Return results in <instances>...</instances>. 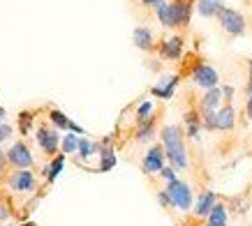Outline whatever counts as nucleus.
Returning a JSON list of instances; mask_svg holds the SVG:
<instances>
[{
  "label": "nucleus",
  "mask_w": 252,
  "mask_h": 226,
  "mask_svg": "<svg viewBox=\"0 0 252 226\" xmlns=\"http://www.w3.org/2000/svg\"><path fill=\"white\" fill-rule=\"evenodd\" d=\"M162 136V148L164 155L169 157L174 169H185L188 166V155H185V145H183V132L176 125H167L160 132Z\"/></svg>",
  "instance_id": "1"
},
{
  "label": "nucleus",
  "mask_w": 252,
  "mask_h": 226,
  "mask_svg": "<svg viewBox=\"0 0 252 226\" xmlns=\"http://www.w3.org/2000/svg\"><path fill=\"white\" fill-rule=\"evenodd\" d=\"M167 194L169 198H171V205H176V208H181V210H190L192 208V189L188 182L183 180H171L167 185Z\"/></svg>",
  "instance_id": "2"
},
{
  "label": "nucleus",
  "mask_w": 252,
  "mask_h": 226,
  "mask_svg": "<svg viewBox=\"0 0 252 226\" xmlns=\"http://www.w3.org/2000/svg\"><path fill=\"white\" fill-rule=\"evenodd\" d=\"M218 19H220V26L224 32H229V35H243L245 32V19L238 14L236 9L222 7L218 12Z\"/></svg>",
  "instance_id": "3"
},
{
  "label": "nucleus",
  "mask_w": 252,
  "mask_h": 226,
  "mask_svg": "<svg viewBox=\"0 0 252 226\" xmlns=\"http://www.w3.org/2000/svg\"><path fill=\"white\" fill-rule=\"evenodd\" d=\"M192 81L197 83V85H201L204 90H213V88H218L220 76H218V72H215L211 65H199V67L192 72Z\"/></svg>",
  "instance_id": "4"
},
{
  "label": "nucleus",
  "mask_w": 252,
  "mask_h": 226,
  "mask_svg": "<svg viewBox=\"0 0 252 226\" xmlns=\"http://www.w3.org/2000/svg\"><path fill=\"white\" fill-rule=\"evenodd\" d=\"M164 157H167L164 148L162 145H153L144 157V171L146 173H160L162 169H164Z\"/></svg>",
  "instance_id": "5"
},
{
  "label": "nucleus",
  "mask_w": 252,
  "mask_h": 226,
  "mask_svg": "<svg viewBox=\"0 0 252 226\" xmlns=\"http://www.w3.org/2000/svg\"><path fill=\"white\" fill-rule=\"evenodd\" d=\"M7 159L16 166V169H28V166L32 164V155H31V150H28V145L26 143H14L12 145L9 152H7Z\"/></svg>",
  "instance_id": "6"
},
{
  "label": "nucleus",
  "mask_w": 252,
  "mask_h": 226,
  "mask_svg": "<svg viewBox=\"0 0 252 226\" xmlns=\"http://www.w3.org/2000/svg\"><path fill=\"white\" fill-rule=\"evenodd\" d=\"M9 187L14 189V192H31L35 187V178L28 169H16L12 178H9Z\"/></svg>",
  "instance_id": "7"
},
{
  "label": "nucleus",
  "mask_w": 252,
  "mask_h": 226,
  "mask_svg": "<svg viewBox=\"0 0 252 226\" xmlns=\"http://www.w3.org/2000/svg\"><path fill=\"white\" fill-rule=\"evenodd\" d=\"M61 141L63 139L58 136V132H54V129H49V127H39L37 129V143L44 152H56Z\"/></svg>",
  "instance_id": "8"
},
{
  "label": "nucleus",
  "mask_w": 252,
  "mask_h": 226,
  "mask_svg": "<svg viewBox=\"0 0 252 226\" xmlns=\"http://www.w3.org/2000/svg\"><path fill=\"white\" fill-rule=\"evenodd\" d=\"M155 9H158V19L162 21L164 28H176V26H181V19H178V12H176L174 2H160Z\"/></svg>",
  "instance_id": "9"
},
{
  "label": "nucleus",
  "mask_w": 252,
  "mask_h": 226,
  "mask_svg": "<svg viewBox=\"0 0 252 226\" xmlns=\"http://www.w3.org/2000/svg\"><path fill=\"white\" fill-rule=\"evenodd\" d=\"M132 39H134L137 49H141V51H151V49H153V32H151V28H146V26L134 28Z\"/></svg>",
  "instance_id": "10"
},
{
  "label": "nucleus",
  "mask_w": 252,
  "mask_h": 226,
  "mask_svg": "<svg viewBox=\"0 0 252 226\" xmlns=\"http://www.w3.org/2000/svg\"><path fill=\"white\" fill-rule=\"evenodd\" d=\"M162 58H169V60H176V58H181V53H183V39L181 37H171V39H164L162 42Z\"/></svg>",
  "instance_id": "11"
},
{
  "label": "nucleus",
  "mask_w": 252,
  "mask_h": 226,
  "mask_svg": "<svg viewBox=\"0 0 252 226\" xmlns=\"http://www.w3.org/2000/svg\"><path fill=\"white\" fill-rule=\"evenodd\" d=\"M215 205H218V203H215V194H213V192H204V194L199 196L197 205H194V215H197V217H208Z\"/></svg>",
  "instance_id": "12"
},
{
  "label": "nucleus",
  "mask_w": 252,
  "mask_h": 226,
  "mask_svg": "<svg viewBox=\"0 0 252 226\" xmlns=\"http://www.w3.org/2000/svg\"><path fill=\"white\" fill-rule=\"evenodd\" d=\"M222 95L224 92L220 90V88H213V90H206V95L201 97V111H218V106H220L222 102Z\"/></svg>",
  "instance_id": "13"
},
{
  "label": "nucleus",
  "mask_w": 252,
  "mask_h": 226,
  "mask_svg": "<svg viewBox=\"0 0 252 226\" xmlns=\"http://www.w3.org/2000/svg\"><path fill=\"white\" fill-rule=\"evenodd\" d=\"M222 9V0H197V12L201 16H218Z\"/></svg>",
  "instance_id": "14"
},
{
  "label": "nucleus",
  "mask_w": 252,
  "mask_h": 226,
  "mask_svg": "<svg viewBox=\"0 0 252 226\" xmlns=\"http://www.w3.org/2000/svg\"><path fill=\"white\" fill-rule=\"evenodd\" d=\"M234 127V109L229 104L218 109V129H224V132H229Z\"/></svg>",
  "instance_id": "15"
},
{
  "label": "nucleus",
  "mask_w": 252,
  "mask_h": 226,
  "mask_svg": "<svg viewBox=\"0 0 252 226\" xmlns=\"http://www.w3.org/2000/svg\"><path fill=\"white\" fill-rule=\"evenodd\" d=\"M99 157H102L99 171H109V169H114V166H116V155H114V150L109 148V139L104 141V148L99 145Z\"/></svg>",
  "instance_id": "16"
},
{
  "label": "nucleus",
  "mask_w": 252,
  "mask_h": 226,
  "mask_svg": "<svg viewBox=\"0 0 252 226\" xmlns=\"http://www.w3.org/2000/svg\"><path fill=\"white\" fill-rule=\"evenodd\" d=\"M208 226H227V208L224 205H215L211 215H208Z\"/></svg>",
  "instance_id": "17"
},
{
  "label": "nucleus",
  "mask_w": 252,
  "mask_h": 226,
  "mask_svg": "<svg viewBox=\"0 0 252 226\" xmlns=\"http://www.w3.org/2000/svg\"><path fill=\"white\" fill-rule=\"evenodd\" d=\"M176 83H178V76H171V79H167V83H164V85H155L153 95H155V97H162V99H169L171 95H174Z\"/></svg>",
  "instance_id": "18"
},
{
  "label": "nucleus",
  "mask_w": 252,
  "mask_h": 226,
  "mask_svg": "<svg viewBox=\"0 0 252 226\" xmlns=\"http://www.w3.org/2000/svg\"><path fill=\"white\" fill-rule=\"evenodd\" d=\"M174 7L178 12V19H181V26L190 21V14H192V2L190 0H174Z\"/></svg>",
  "instance_id": "19"
},
{
  "label": "nucleus",
  "mask_w": 252,
  "mask_h": 226,
  "mask_svg": "<svg viewBox=\"0 0 252 226\" xmlns=\"http://www.w3.org/2000/svg\"><path fill=\"white\" fill-rule=\"evenodd\" d=\"M185 125H188V136L197 139V136H199V127H201V118H199L194 111H188V113H185Z\"/></svg>",
  "instance_id": "20"
},
{
  "label": "nucleus",
  "mask_w": 252,
  "mask_h": 226,
  "mask_svg": "<svg viewBox=\"0 0 252 226\" xmlns=\"http://www.w3.org/2000/svg\"><path fill=\"white\" fill-rule=\"evenodd\" d=\"M77 152L81 159H88V157H93L95 152H99V145L88 141V139H79V150Z\"/></svg>",
  "instance_id": "21"
},
{
  "label": "nucleus",
  "mask_w": 252,
  "mask_h": 226,
  "mask_svg": "<svg viewBox=\"0 0 252 226\" xmlns=\"http://www.w3.org/2000/svg\"><path fill=\"white\" fill-rule=\"evenodd\" d=\"M61 148H63V152L65 155H72V152H77L79 150V139H77V134H65L63 136V141H61Z\"/></svg>",
  "instance_id": "22"
},
{
  "label": "nucleus",
  "mask_w": 252,
  "mask_h": 226,
  "mask_svg": "<svg viewBox=\"0 0 252 226\" xmlns=\"http://www.w3.org/2000/svg\"><path fill=\"white\" fill-rule=\"evenodd\" d=\"M63 164H65V157H58V159H54V164L49 166V169H44V173H46V178H49V182H54L56 178H58V173L63 171Z\"/></svg>",
  "instance_id": "23"
},
{
  "label": "nucleus",
  "mask_w": 252,
  "mask_h": 226,
  "mask_svg": "<svg viewBox=\"0 0 252 226\" xmlns=\"http://www.w3.org/2000/svg\"><path fill=\"white\" fill-rule=\"evenodd\" d=\"M151 136H153V120L139 122V129H137V141H148Z\"/></svg>",
  "instance_id": "24"
},
{
  "label": "nucleus",
  "mask_w": 252,
  "mask_h": 226,
  "mask_svg": "<svg viewBox=\"0 0 252 226\" xmlns=\"http://www.w3.org/2000/svg\"><path fill=\"white\" fill-rule=\"evenodd\" d=\"M51 122L61 129H69V125H72V120H67V115L61 111H51Z\"/></svg>",
  "instance_id": "25"
},
{
  "label": "nucleus",
  "mask_w": 252,
  "mask_h": 226,
  "mask_svg": "<svg viewBox=\"0 0 252 226\" xmlns=\"http://www.w3.org/2000/svg\"><path fill=\"white\" fill-rule=\"evenodd\" d=\"M201 125L211 132V129H218V111H206L204 118H201Z\"/></svg>",
  "instance_id": "26"
},
{
  "label": "nucleus",
  "mask_w": 252,
  "mask_h": 226,
  "mask_svg": "<svg viewBox=\"0 0 252 226\" xmlns=\"http://www.w3.org/2000/svg\"><path fill=\"white\" fill-rule=\"evenodd\" d=\"M151 111H153V102H144V104L139 106V111H137V122L151 120V118H148V115H151Z\"/></svg>",
  "instance_id": "27"
},
{
  "label": "nucleus",
  "mask_w": 252,
  "mask_h": 226,
  "mask_svg": "<svg viewBox=\"0 0 252 226\" xmlns=\"http://www.w3.org/2000/svg\"><path fill=\"white\" fill-rule=\"evenodd\" d=\"M160 175L164 178V180L171 182V180H176V169H174V166H164V169L160 171Z\"/></svg>",
  "instance_id": "28"
},
{
  "label": "nucleus",
  "mask_w": 252,
  "mask_h": 226,
  "mask_svg": "<svg viewBox=\"0 0 252 226\" xmlns=\"http://www.w3.org/2000/svg\"><path fill=\"white\" fill-rule=\"evenodd\" d=\"M9 136H12V127H9V125H0V143L7 141Z\"/></svg>",
  "instance_id": "29"
},
{
  "label": "nucleus",
  "mask_w": 252,
  "mask_h": 226,
  "mask_svg": "<svg viewBox=\"0 0 252 226\" xmlns=\"http://www.w3.org/2000/svg\"><path fill=\"white\" fill-rule=\"evenodd\" d=\"M158 201H160L162 205H171V198H169L167 189H164V192H160V194H158Z\"/></svg>",
  "instance_id": "30"
},
{
  "label": "nucleus",
  "mask_w": 252,
  "mask_h": 226,
  "mask_svg": "<svg viewBox=\"0 0 252 226\" xmlns=\"http://www.w3.org/2000/svg\"><path fill=\"white\" fill-rule=\"evenodd\" d=\"M245 113H248V118L252 120V95L248 97V104H245Z\"/></svg>",
  "instance_id": "31"
},
{
  "label": "nucleus",
  "mask_w": 252,
  "mask_h": 226,
  "mask_svg": "<svg viewBox=\"0 0 252 226\" xmlns=\"http://www.w3.org/2000/svg\"><path fill=\"white\" fill-rule=\"evenodd\" d=\"M160 2H164V0H144V5H153V7H158Z\"/></svg>",
  "instance_id": "32"
},
{
  "label": "nucleus",
  "mask_w": 252,
  "mask_h": 226,
  "mask_svg": "<svg viewBox=\"0 0 252 226\" xmlns=\"http://www.w3.org/2000/svg\"><path fill=\"white\" fill-rule=\"evenodd\" d=\"M5 162H7V157H5V152L0 150V173H2V166H5Z\"/></svg>",
  "instance_id": "33"
},
{
  "label": "nucleus",
  "mask_w": 252,
  "mask_h": 226,
  "mask_svg": "<svg viewBox=\"0 0 252 226\" xmlns=\"http://www.w3.org/2000/svg\"><path fill=\"white\" fill-rule=\"evenodd\" d=\"M7 217H9V212H7V208L2 205V208H0V219H7Z\"/></svg>",
  "instance_id": "34"
},
{
  "label": "nucleus",
  "mask_w": 252,
  "mask_h": 226,
  "mask_svg": "<svg viewBox=\"0 0 252 226\" xmlns=\"http://www.w3.org/2000/svg\"><path fill=\"white\" fill-rule=\"evenodd\" d=\"M248 85H252V60H250V83Z\"/></svg>",
  "instance_id": "35"
},
{
  "label": "nucleus",
  "mask_w": 252,
  "mask_h": 226,
  "mask_svg": "<svg viewBox=\"0 0 252 226\" xmlns=\"http://www.w3.org/2000/svg\"><path fill=\"white\" fill-rule=\"evenodd\" d=\"M2 115H5V113H2V109H0V125H2Z\"/></svg>",
  "instance_id": "36"
},
{
  "label": "nucleus",
  "mask_w": 252,
  "mask_h": 226,
  "mask_svg": "<svg viewBox=\"0 0 252 226\" xmlns=\"http://www.w3.org/2000/svg\"><path fill=\"white\" fill-rule=\"evenodd\" d=\"M23 226H35V224H23Z\"/></svg>",
  "instance_id": "37"
}]
</instances>
